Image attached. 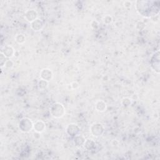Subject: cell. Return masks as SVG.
<instances>
[{
  "label": "cell",
  "instance_id": "2",
  "mask_svg": "<svg viewBox=\"0 0 160 160\" xmlns=\"http://www.w3.org/2000/svg\"><path fill=\"white\" fill-rule=\"evenodd\" d=\"M33 124L32 121L28 119V118H24L21 120L20 121L19 126L20 129L23 132H29L33 128Z\"/></svg>",
  "mask_w": 160,
  "mask_h": 160
},
{
  "label": "cell",
  "instance_id": "3",
  "mask_svg": "<svg viewBox=\"0 0 160 160\" xmlns=\"http://www.w3.org/2000/svg\"><path fill=\"white\" fill-rule=\"evenodd\" d=\"M91 131L92 134L95 136H99L102 135L103 133L104 129L102 124H95L91 126Z\"/></svg>",
  "mask_w": 160,
  "mask_h": 160
},
{
  "label": "cell",
  "instance_id": "7",
  "mask_svg": "<svg viewBox=\"0 0 160 160\" xmlns=\"http://www.w3.org/2000/svg\"><path fill=\"white\" fill-rule=\"evenodd\" d=\"M67 133L71 136H77L79 133V128L77 124H70L67 128Z\"/></svg>",
  "mask_w": 160,
  "mask_h": 160
},
{
  "label": "cell",
  "instance_id": "11",
  "mask_svg": "<svg viewBox=\"0 0 160 160\" xmlns=\"http://www.w3.org/2000/svg\"><path fill=\"white\" fill-rule=\"evenodd\" d=\"M159 51L156 53V61L155 63H151L153 69L157 73H159Z\"/></svg>",
  "mask_w": 160,
  "mask_h": 160
},
{
  "label": "cell",
  "instance_id": "13",
  "mask_svg": "<svg viewBox=\"0 0 160 160\" xmlns=\"http://www.w3.org/2000/svg\"><path fill=\"white\" fill-rule=\"evenodd\" d=\"M15 39H16V41L17 42V43H18L19 44H22L25 41V40H26V38H25V36L23 35L19 34V35H16Z\"/></svg>",
  "mask_w": 160,
  "mask_h": 160
},
{
  "label": "cell",
  "instance_id": "8",
  "mask_svg": "<svg viewBox=\"0 0 160 160\" xmlns=\"http://www.w3.org/2000/svg\"><path fill=\"white\" fill-rule=\"evenodd\" d=\"M43 27V23L40 20H36L31 23V28L35 31H40Z\"/></svg>",
  "mask_w": 160,
  "mask_h": 160
},
{
  "label": "cell",
  "instance_id": "1",
  "mask_svg": "<svg viewBox=\"0 0 160 160\" xmlns=\"http://www.w3.org/2000/svg\"><path fill=\"white\" fill-rule=\"evenodd\" d=\"M51 113L53 117L56 118H61L65 113V108L61 103H57L52 106Z\"/></svg>",
  "mask_w": 160,
  "mask_h": 160
},
{
  "label": "cell",
  "instance_id": "10",
  "mask_svg": "<svg viewBox=\"0 0 160 160\" xmlns=\"http://www.w3.org/2000/svg\"><path fill=\"white\" fill-rule=\"evenodd\" d=\"M95 107L96 109H97V111L100 112H103L106 110L107 105L106 103L105 102H103V100H99L98 102H96Z\"/></svg>",
  "mask_w": 160,
  "mask_h": 160
},
{
  "label": "cell",
  "instance_id": "4",
  "mask_svg": "<svg viewBox=\"0 0 160 160\" xmlns=\"http://www.w3.org/2000/svg\"><path fill=\"white\" fill-rule=\"evenodd\" d=\"M37 17L38 14L36 11L33 10H30L27 11L26 12V14H25V18L30 23H32L37 20Z\"/></svg>",
  "mask_w": 160,
  "mask_h": 160
},
{
  "label": "cell",
  "instance_id": "6",
  "mask_svg": "<svg viewBox=\"0 0 160 160\" xmlns=\"http://www.w3.org/2000/svg\"><path fill=\"white\" fill-rule=\"evenodd\" d=\"M33 128L38 133L43 132L46 128L45 123L42 121H38L33 125Z\"/></svg>",
  "mask_w": 160,
  "mask_h": 160
},
{
  "label": "cell",
  "instance_id": "9",
  "mask_svg": "<svg viewBox=\"0 0 160 160\" xmlns=\"http://www.w3.org/2000/svg\"><path fill=\"white\" fill-rule=\"evenodd\" d=\"M2 53L7 58H11L14 56V49L10 46L5 47V49L2 52Z\"/></svg>",
  "mask_w": 160,
  "mask_h": 160
},
{
  "label": "cell",
  "instance_id": "12",
  "mask_svg": "<svg viewBox=\"0 0 160 160\" xmlns=\"http://www.w3.org/2000/svg\"><path fill=\"white\" fill-rule=\"evenodd\" d=\"M48 86V83L47 81L44 80H41L38 83V86L40 89H45L47 88Z\"/></svg>",
  "mask_w": 160,
  "mask_h": 160
},
{
  "label": "cell",
  "instance_id": "5",
  "mask_svg": "<svg viewBox=\"0 0 160 160\" xmlns=\"http://www.w3.org/2000/svg\"><path fill=\"white\" fill-rule=\"evenodd\" d=\"M40 76L42 80L49 81L53 78V73L52 71L49 69H43L40 73Z\"/></svg>",
  "mask_w": 160,
  "mask_h": 160
}]
</instances>
